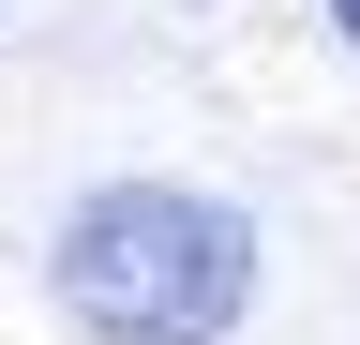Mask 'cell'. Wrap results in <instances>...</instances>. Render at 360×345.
<instances>
[{
    "label": "cell",
    "mask_w": 360,
    "mask_h": 345,
    "mask_svg": "<svg viewBox=\"0 0 360 345\" xmlns=\"http://www.w3.org/2000/svg\"><path fill=\"white\" fill-rule=\"evenodd\" d=\"M255 210L210 181H90L45 240V285L90 345H225L255 315Z\"/></svg>",
    "instance_id": "obj_1"
},
{
    "label": "cell",
    "mask_w": 360,
    "mask_h": 345,
    "mask_svg": "<svg viewBox=\"0 0 360 345\" xmlns=\"http://www.w3.org/2000/svg\"><path fill=\"white\" fill-rule=\"evenodd\" d=\"M330 30H345V60H360V0H330Z\"/></svg>",
    "instance_id": "obj_2"
}]
</instances>
